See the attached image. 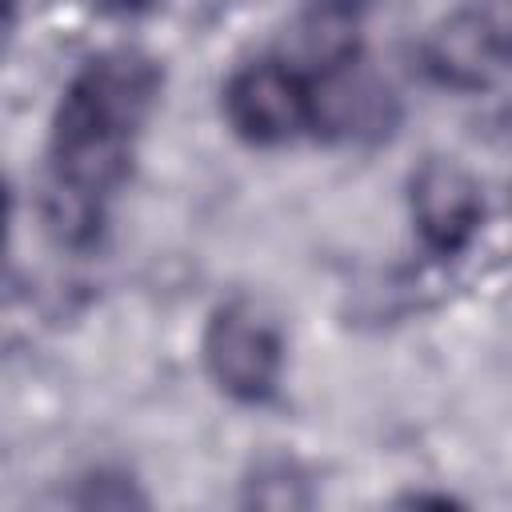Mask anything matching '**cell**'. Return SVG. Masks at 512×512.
I'll use <instances>...</instances> for the list:
<instances>
[{
	"mask_svg": "<svg viewBox=\"0 0 512 512\" xmlns=\"http://www.w3.org/2000/svg\"><path fill=\"white\" fill-rule=\"evenodd\" d=\"M396 120V96L392 88L372 76L360 56L312 76V132L336 136V140H364L384 136Z\"/></svg>",
	"mask_w": 512,
	"mask_h": 512,
	"instance_id": "cell-6",
	"label": "cell"
},
{
	"mask_svg": "<svg viewBox=\"0 0 512 512\" xmlns=\"http://www.w3.org/2000/svg\"><path fill=\"white\" fill-rule=\"evenodd\" d=\"M408 212L428 252L456 256L484 220L480 180L452 156H428L408 180Z\"/></svg>",
	"mask_w": 512,
	"mask_h": 512,
	"instance_id": "cell-4",
	"label": "cell"
},
{
	"mask_svg": "<svg viewBox=\"0 0 512 512\" xmlns=\"http://www.w3.org/2000/svg\"><path fill=\"white\" fill-rule=\"evenodd\" d=\"M420 52H424L428 76L456 92L488 88L496 80V72L512 64L508 40H504L500 24L492 20L488 4L460 8V12L444 16L440 24H432Z\"/></svg>",
	"mask_w": 512,
	"mask_h": 512,
	"instance_id": "cell-5",
	"label": "cell"
},
{
	"mask_svg": "<svg viewBox=\"0 0 512 512\" xmlns=\"http://www.w3.org/2000/svg\"><path fill=\"white\" fill-rule=\"evenodd\" d=\"M160 84V64L140 48L96 52L64 84L48 128L40 188L44 228L60 244H96L108 200L128 180L136 140L160 100Z\"/></svg>",
	"mask_w": 512,
	"mask_h": 512,
	"instance_id": "cell-1",
	"label": "cell"
},
{
	"mask_svg": "<svg viewBox=\"0 0 512 512\" xmlns=\"http://www.w3.org/2000/svg\"><path fill=\"white\" fill-rule=\"evenodd\" d=\"M120 8H152V4H160V0H116Z\"/></svg>",
	"mask_w": 512,
	"mask_h": 512,
	"instance_id": "cell-8",
	"label": "cell"
},
{
	"mask_svg": "<svg viewBox=\"0 0 512 512\" xmlns=\"http://www.w3.org/2000/svg\"><path fill=\"white\" fill-rule=\"evenodd\" d=\"M220 108L240 140L256 148L292 144L312 132V76L296 72L280 56L240 64L224 80Z\"/></svg>",
	"mask_w": 512,
	"mask_h": 512,
	"instance_id": "cell-3",
	"label": "cell"
},
{
	"mask_svg": "<svg viewBox=\"0 0 512 512\" xmlns=\"http://www.w3.org/2000/svg\"><path fill=\"white\" fill-rule=\"evenodd\" d=\"M308 8H328V12H352L356 16V8L364 4V0H304Z\"/></svg>",
	"mask_w": 512,
	"mask_h": 512,
	"instance_id": "cell-7",
	"label": "cell"
},
{
	"mask_svg": "<svg viewBox=\"0 0 512 512\" xmlns=\"http://www.w3.org/2000/svg\"><path fill=\"white\" fill-rule=\"evenodd\" d=\"M200 360L212 384L236 404H264L284 372V332L252 300H224L200 336Z\"/></svg>",
	"mask_w": 512,
	"mask_h": 512,
	"instance_id": "cell-2",
	"label": "cell"
}]
</instances>
